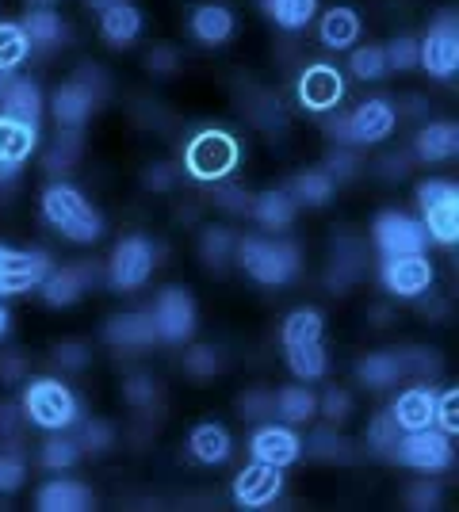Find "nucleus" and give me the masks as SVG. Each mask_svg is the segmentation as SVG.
<instances>
[{
	"mask_svg": "<svg viewBox=\"0 0 459 512\" xmlns=\"http://www.w3.org/2000/svg\"><path fill=\"white\" fill-rule=\"evenodd\" d=\"M43 214L58 234L69 237V241H77V245H92L96 237L104 234L100 211H96L73 184H62V180L50 184L43 192Z\"/></svg>",
	"mask_w": 459,
	"mask_h": 512,
	"instance_id": "nucleus-1",
	"label": "nucleus"
},
{
	"mask_svg": "<svg viewBox=\"0 0 459 512\" xmlns=\"http://www.w3.org/2000/svg\"><path fill=\"white\" fill-rule=\"evenodd\" d=\"M234 260L261 287H284V283L295 279L299 264H303L299 245H291V241H264V237H241V241H234Z\"/></svg>",
	"mask_w": 459,
	"mask_h": 512,
	"instance_id": "nucleus-2",
	"label": "nucleus"
},
{
	"mask_svg": "<svg viewBox=\"0 0 459 512\" xmlns=\"http://www.w3.org/2000/svg\"><path fill=\"white\" fill-rule=\"evenodd\" d=\"M23 417L35 428H50V432H62L77 421V398L66 383L58 379H35V383L23 390Z\"/></svg>",
	"mask_w": 459,
	"mask_h": 512,
	"instance_id": "nucleus-3",
	"label": "nucleus"
},
{
	"mask_svg": "<svg viewBox=\"0 0 459 512\" xmlns=\"http://www.w3.org/2000/svg\"><path fill=\"white\" fill-rule=\"evenodd\" d=\"M417 207H421V226L437 245H456L459 241V188L452 180H425L417 184Z\"/></svg>",
	"mask_w": 459,
	"mask_h": 512,
	"instance_id": "nucleus-4",
	"label": "nucleus"
},
{
	"mask_svg": "<svg viewBox=\"0 0 459 512\" xmlns=\"http://www.w3.org/2000/svg\"><path fill=\"white\" fill-rule=\"evenodd\" d=\"M238 138L226 134V130H203L188 142L184 150V165H188V176L192 180H203V184H215L222 176L238 169Z\"/></svg>",
	"mask_w": 459,
	"mask_h": 512,
	"instance_id": "nucleus-5",
	"label": "nucleus"
},
{
	"mask_svg": "<svg viewBox=\"0 0 459 512\" xmlns=\"http://www.w3.org/2000/svg\"><path fill=\"white\" fill-rule=\"evenodd\" d=\"M391 459H398L402 467L421 470V474H440V470L452 467V436L440 432L437 425L417 428V432H402L398 448H394Z\"/></svg>",
	"mask_w": 459,
	"mask_h": 512,
	"instance_id": "nucleus-6",
	"label": "nucleus"
},
{
	"mask_svg": "<svg viewBox=\"0 0 459 512\" xmlns=\"http://www.w3.org/2000/svg\"><path fill=\"white\" fill-rule=\"evenodd\" d=\"M417 65H425L433 77L448 81L459 69V16L456 12H440L429 35L417 43Z\"/></svg>",
	"mask_w": 459,
	"mask_h": 512,
	"instance_id": "nucleus-7",
	"label": "nucleus"
},
{
	"mask_svg": "<svg viewBox=\"0 0 459 512\" xmlns=\"http://www.w3.org/2000/svg\"><path fill=\"white\" fill-rule=\"evenodd\" d=\"M153 264H157V249H153L150 237L131 234L123 237L111 253L108 264V283L115 291H138L146 279L153 276Z\"/></svg>",
	"mask_w": 459,
	"mask_h": 512,
	"instance_id": "nucleus-8",
	"label": "nucleus"
},
{
	"mask_svg": "<svg viewBox=\"0 0 459 512\" xmlns=\"http://www.w3.org/2000/svg\"><path fill=\"white\" fill-rule=\"evenodd\" d=\"M153 325H157V337L169 344H184L196 333V299L184 291V287H165L157 302H153Z\"/></svg>",
	"mask_w": 459,
	"mask_h": 512,
	"instance_id": "nucleus-9",
	"label": "nucleus"
},
{
	"mask_svg": "<svg viewBox=\"0 0 459 512\" xmlns=\"http://www.w3.org/2000/svg\"><path fill=\"white\" fill-rule=\"evenodd\" d=\"M372 241L375 249H379V256L387 260V256H402V253H425L429 234H425V226L417 218H410V214L383 211L372 226Z\"/></svg>",
	"mask_w": 459,
	"mask_h": 512,
	"instance_id": "nucleus-10",
	"label": "nucleus"
},
{
	"mask_svg": "<svg viewBox=\"0 0 459 512\" xmlns=\"http://www.w3.org/2000/svg\"><path fill=\"white\" fill-rule=\"evenodd\" d=\"M46 272H50V256L46 253H23V249L0 245V299H12V295L39 287Z\"/></svg>",
	"mask_w": 459,
	"mask_h": 512,
	"instance_id": "nucleus-11",
	"label": "nucleus"
},
{
	"mask_svg": "<svg viewBox=\"0 0 459 512\" xmlns=\"http://www.w3.org/2000/svg\"><path fill=\"white\" fill-rule=\"evenodd\" d=\"M433 264L425 253H402L383 260V287L398 299H417L433 287Z\"/></svg>",
	"mask_w": 459,
	"mask_h": 512,
	"instance_id": "nucleus-12",
	"label": "nucleus"
},
{
	"mask_svg": "<svg viewBox=\"0 0 459 512\" xmlns=\"http://www.w3.org/2000/svg\"><path fill=\"white\" fill-rule=\"evenodd\" d=\"M280 490H284V467H272V463H261V459H253L234 478V501L241 509H264V505H272L280 497Z\"/></svg>",
	"mask_w": 459,
	"mask_h": 512,
	"instance_id": "nucleus-13",
	"label": "nucleus"
},
{
	"mask_svg": "<svg viewBox=\"0 0 459 512\" xmlns=\"http://www.w3.org/2000/svg\"><path fill=\"white\" fill-rule=\"evenodd\" d=\"M92 81H100V77H96V69H92V73L81 69L73 81L54 88L50 107H54V115H58V123H62V127H73V130L85 127V119L92 115V107H96V88H92Z\"/></svg>",
	"mask_w": 459,
	"mask_h": 512,
	"instance_id": "nucleus-14",
	"label": "nucleus"
},
{
	"mask_svg": "<svg viewBox=\"0 0 459 512\" xmlns=\"http://www.w3.org/2000/svg\"><path fill=\"white\" fill-rule=\"evenodd\" d=\"M345 100V77L333 69V65L318 62L306 65L303 77H299V104L306 111H333V107Z\"/></svg>",
	"mask_w": 459,
	"mask_h": 512,
	"instance_id": "nucleus-15",
	"label": "nucleus"
},
{
	"mask_svg": "<svg viewBox=\"0 0 459 512\" xmlns=\"http://www.w3.org/2000/svg\"><path fill=\"white\" fill-rule=\"evenodd\" d=\"M394 107L387 100H364L352 115H345V127H349V146H375L383 138L394 134Z\"/></svg>",
	"mask_w": 459,
	"mask_h": 512,
	"instance_id": "nucleus-16",
	"label": "nucleus"
},
{
	"mask_svg": "<svg viewBox=\"0 0 459 512\" xmlns=\"http://www.w3.org/2000/svg\"><path fill=\"white\" fill-rule=\"evenodd\" d=\"M249 451H253V459H261V463H272V467H291V463L303 455V440H299L287 425L261 421V428H257V432H253V440H249Z\"/></svg>",
	"mask_w": 459,
	"mask_h": 512,
	"instance_id": "nucleus-17",
	"label": "nucleus"
},
{
	"mask_svg": "<svg viewBox=\"0 0 459 512\" xmlns=\"http://www.w3.org/2000/svg\"><path fill=\"white\" fill-rule=\"evenodd\" d=\"M39 127L0 115V180H12L23 169V161L35 153Z\"/></svg>",
	"mask_w": 459,
	"mask_h": 512,
	"instance_id": "nucleus-18",
	"label": "nucleus"
},
{
	"mask_svg": "<svg viewBox=\"0 0 459 512\" xmlns=\"http://www.w3.org/2000/svg\"><path fill=\"white\" fill-rule=\"evenodd\" d=\"M104 341L111 348H123V352H138V348H150L157 337V325H153V314H142V310H131V314H115L104 325Z\"/></svg>",
	"mask_w": 459,
	"mask_h": 512,
	"instance_id": "nucleus-19",
	"label": "nucleus"
},
{
	"mask_svg": "<svg viewBox=\"0 0 459 512\" xmlns=\"http://www.w3.org/2000/svg\"><path fill=\"white\" fill-rule=\"evenodd\" d=\"M433 413H437V394L433 386H410L406 394L394 398V425L402 432H417V428H429L433 425Z\"/></svg>",
	"mask_w": 459,
	"mask_h": 512,
	"instance_id": "nucleus-20",
	"label": "nucleus"
},
{
	"mask_svg": "<svg viewBox=\"0 0 459 512\" xmlns=\"http://www.w3.org/2000/svg\"><path fill=\"white\" fill-rule=\"evenodd\" d=\"M88 264H69V268H50L46 279L39 283V291H43V299L50 306H73V302L85 295L88 287Z\"/></svg>",
	"mask_w": 459,
	"mask_h": 512,
	"instance_id": "nucleus-21",
	"label": "nucleus"
},
{
	"mask_svg": "<svg viewBox=\"0 0 459 512\" xmlns=\"http://www.w3.org/2000/svg\"><path fill=\"white\" fill-rule=\"evenodd\" d=\"M138 31H142V12L134 8L131 0H115L111 8L100 12V35H104V43L115 46V50L131 46L134 39H138Z\"/></svg>",
	"mask_w": 459,
	"mask_h": 512,
	"instance_id": "nucleus-22",
	"label": "nucleus"
},
{
	"mask_svg": "<svg viewBox=\"0 0 459 512\" xmlns=\"http://www.w3.org/2000/svg\"><path fill=\"white\" fill-rule=\"evenodd\" d=\"M0 115L39 127V119H43V92H39V85L27 81V77H16L8 85V92L0 96Z\"/></svg>",
	"mask_w": 459,
	"mask_h": 512,
	"instance_id": "nucleus-23",
	"label": "nucleus"
},
{
	"mask_svg": "<svg viewBox=\"0 0 459 512\" xmlns=\"http://www.w3.org/2000/svg\"><path fill=\"white\" fill-rule=\"evenodd\" d=\"M230 448H234V440H230V432L219 425V421H203V425L192 428V436H188V451L196 455L199 463H207V467H219L230 459Z\"/></svg>",
	"mask_w": 459,
	"mask_h": 512,
	"instance_id": "nucleus-24",
	"label": "nucleus"
},
{
	"mask_svg": "<svg viewBox=\"0 0 459 512\" xmlns=\"http://www.w3.org/2000/svg\"><path fill=\"white\" fill-rule=\"evenodd\" d=\"M92 505V490L73 478H54L39 490V509L43 512H81Z\"/></svg>",
	"mask_w": 459,
	"mask_h": 512,
	"instance_id": "nucleus-25",
	"label": "nucleus"
},
{
	"mask_svg": "<svg viewBox=\"0 0 459 512\" xmlns=\"http://www.w3.org/2000/svg\"><path fill=\"white\" fill-rule=\"evenodd\" d=\"M192 35L203 46H222L234 35V12L222 4H199L192 12Z\"/></svg>",
	"mask_w": 459,
	"mask_h": 512,
	"instance_id": "nucleus-26",
	"label": "nucleus"
},
{
	"mask_svg": "<svg viewBox=\"0 0 459 512\" xmlns=\"http://www.w3.org/2000/svg\"><path fill=\"white\" fill-rule=\"evenodd\" d=\"M23 35H27V43L31 46H62L66 43V20L54 12V8H31L27 16H23Z\"/></svg>",
	"mask_w": 459,
	"mask_h": 512,
	"instance_id": "nucleus-27",
	"label": "nucleus"
},
{
	"mask_svg": "<svg viewBox=\"0 0 459 512\" xmlns=\"http://www.w3.org/2000/svg\"><path fill=\"white\" fill-rule=\"evenodd\" d=\"M414 146H417V157L429 161V165L448 161V157H456V150H459V127L456 123H429V127L417 134Z\"/></svg>",
	"mask_w": 459,
	"mask_h": 512,
	"instance_id": "nucleus-28",
	"label": "nucleus"
},
{
	"mask_svg": "<svg viewBox=\"0 0 459 512\" xmlns=\"http://www.w3.org/2000/svg\"><path fill=\"white\" fill-rule=\"evenodd\" d=\"M318 39L326 50H349L360 39V16L352 8H329L318 27Z\"/></svg>",
	"mask_w": 459,
	"mask_h": 512,
	"instance_id": "nucleus-29",
	"label": "nucleus"
},
{
	"mask_svg": "<svg viewBox=\"0 0 459 512\" xmlns=\"http://www.w3.org/2000/svg\"><path fill=\"white\" fill-rule=\"evenodd\" d=\"M356 375H360V383L372 386V390H387V386L398 383V375H406V367H402L398 352H372V356L360 360Z\"/></svg>",
	"mask_w": 459,
	"mask_h": 512,
	"instance_id": "nucleus-30",
	"label": "nucleus"
},
{
	"mask_svg": "<svg viewBox=\"0 0 459 512\" xmlns=\"http://www.w3.org/2000/svg\"><path fill=\"white\" fill-rule=\"evenodd\" d=\"M253 218L261 222L264 230H287L295 222V199L287 192H261L253 199Z\"/></svg>",
	"mask_w": 459,
	"mask_h": 512,
	"instance_id": "nucleus-31",
	"label": "nucleus"
},
{
	"mask_svg": "<svg viewBox=\"0 0 459 512\" xmlns=\"http://www.w3.org/2000/svg\"><path fill=\"white\" fill-rule=\"evenodd\" d=\"M287 367H291V375L295 379H303V383H314V379H322L326 375V348L322 341H310V344H287Z\"/></svg>",
	"mask_w": 459,
	"mask_h": 512,
	"instance_id": "nucleus-32",
	"label": "nucleus"
},
{
	"mask_svg": "<svg viewBox=\"0 0 459 512\" xmlns=\"http://www.w3.org/2000/svg\"><path fill=\"white\" fill-rule=\"evenodd\" d=\"M276 413H280L284 425H306V421H314V413H318V398H314L306 386H284V390L276 394Z\"/></svg>",
	"mask_w": 459,
	"mask_h": 512,
	"instance_id": "nucleus-33",
	"label": "nucleus"
},
{
	"mask_svg": "<svg viewBox=\"0 0 459 512\" xmlns=\"http://www.w3.org/2000/svg\"><path fill=\"white\" fill-rule=\"evenodd\" d=\"M333 192H337V180H333L326 169H314V172L295 176L291 199H295V203H306V207H326L329 199H333Z\"/></svg>",
	"mask_w": 459,
	"mask_h": 512,
	"instance_id": "nucleus-34",
	"label": "nucleus"
},
{
	"mask_svg": "<svg viewBox=\"0 0 459 512\" xmlns=\"http://www.w3.org/2000/svg\"><path fill=\"white\" fill-rule=\"evenodd\" d=\"M264 12L280 23V27H287V31H299V27H306V23L314 20L318 0H264Z\"/></svg>",
	"mask_w": 459,
	"mask_h": 512,
	"instance_id": "nucleus-35",
	"label": "nucleus"
},
{
	"mask_svg": "<svg viewBox=\"0 0 459 512\" xmlns=\"http://www.w3.org/2000/svg\"><path fill=\"white\" fill-rule=\"evenodd\" d=\"M322 329H326V321L318 310H295V314H287L280 337H284V348L287 344H310L322 341Z\"/></svg>",
	"mask_w": 459,
	"mask_h": 512,
	"instance_id": "nucleus-36",
	"label": "nucleus"
},
{
	"mask_svg": "<svg viewBox=\"0 0 459 512\" xmlns=\"http://www.w3.org/2000/svg\"><path fill=\"white\" fill-rule=\"evenodd\" d=\"M27 35H23L20 23H0V73H16L27 58Z\"/></svg>",
	"mask_w": 459,
	"mask_h": 512,
	"instance_id": "nucleus-37",
	"label": "nucleus"
},
{
	"mask_svg": "<svg viewBox=\"0 0 459 512\" xmlns=\"http://www.w3.org/2000/svg\"><path fill=\"white\" fill-rule=\"evenodd\" d=\"M81 463V444L66 436V428L62 432H54L50 440L43 444V467L46 470H69Z\"/></svg>",
	"mask_w": 459,
	"mask_h": 512,
	"instance_id": "nucleus-38",
	"label": "nucleus"
},
{
	"mask_svg": "<svg viewBox=\"0 0 459 512\" xmlns=\"http://www.w3.org/2000/svg\"><path fill=\"white\" fill-rule=\"evenodd\" d=\"M352 73L360 77V81H379V77H387V54H383V46H356L352 50Z\"/></svg>",
	"mask_w": 459,
	"mask_h": 512,
	"instance_id": "nucleus-39",
	"label": "nucleus"
},
{
	"mask_svg": "<svg viewBox=\"0 0 459 512\" xmlns=\"http://www.w3.org/2000/svg\"><path fill=\"white\" fill-rule=\"evenodd\" d=\"M199 253H203V260H207L211 268H222V264L234 256V237H230V230H222V226H211V230H203Z\"/></svg>",
	"mask_w": 459,
	"mask_h": 512,
	"instance_id": "nucleus-40",
	"label": "nucleus"
},
{
	"mask_svg": "<svg viewBox=\"0 0 459 512\" xmlns=\"http://www.w3.org/2000/svg\"><path fill=\"white\" fill-rule=\"evenodd\" d=\"M184 367H188V375H192V379H215V375L222 371V360H219V352H215V348L196 344V348H188Z\"/></svg>",
	"mask_w": 459,
	"mask_h": 512,
	"instance_id": "nucleus-41",
	"label": "nucleus"
},
{
	"mask_svg": "<svg viewBox=\"0 0 459 512\" xmlns=\"http://www.w3.org/2000/svg\"><path fill=\"white\" fill-rule=\"evenodd\" d=\"M310 455L314 459H349L352 451H349V444L337 436V428H318L314 436H310Z\"/></svg>",
	"mask_w": 459,
	"mask_h": 512,
	"instance_id": "nucleus-42",
	"label": "nucleus"
},
{
	"mask_svg": "<svg viewBox=\"0 0 459 512\" xmlns=\"http://www.w3.org/2000/svg\"><path fill=\"white\" fill-rule=\"evenodd\" d=\"M238 413L245 421H272L276 417V394H264V390H249V394H241L238 402Z\"/></svg>",
	"mask_w": 459,
	"mask_h": 512,
	"instance_id": "nucleus-43",
	"label": "nucleus"
},
{
	"mask_svg": "<svg viewBox=\"0 0 459 512\" xmlns=\"http://www.w3.org/2000/svg\"><path fill=\"white\" fill-rule=\"evenodd\" d=\"M383 54H387V65H391V69L406 73V69L417 65V39L414 35H398V39H391V43L383 46Z\"/></svg>",
	"mask_w": 459,
	"mask_h": 512,
	"instance_id": "nucleus-44",
	"label": "nucleus"
},
{
	"mask_svg": "<svg viewBox=\"0 0 459 512\" xmlns=\"http://www.w3.org/2000/svg\"><path fill=\"white\" fill-rule=\"evenodd\" d=\"M433 425H437L440 432H448V436H456L459 432V390L456 386H452V390H444V394H437Z\"/></svg>",
	"mask_w": 459,
	"mask_h": 512,
	"instance_id": "nucleus-45",
	"label": "nucleus"
},
{
	"mask_svg": "<svg viewBox=\"0 0 459 512\" xmlns=\"http://www.w3.org/2000/svg\"><path fill=\"white\" fill-rule=\"evenodd\" d=\"M368 436H372V448L383 451V455H394L398 448V440H402V428L394 425L391 413H383V417H375L372 428H368Z\"/></svg>",
	"mask_w": 459,
	"mask_h": 512,
	"instance_id": "nucleus-46",
	"label": "nucleus"
},
{
	"mask_svg": "<svg viewBox=\"0 0 459 512\" xmlns=\"http://www.w3.org/2000/svg\"><path fill=\"white\" fill-rule=\"evenodd\" d=\"M77 150H81V138H77V130L62 127V138H58V146H54V153L46 157V169H50V172L69 169V165L77 161Z\"/></svg>",
	"mask_w": 459,
	"mask_h": 512,
	"instance_id": "nucleus-47",
	"label": "nucleus"
},
{
	"mask_svg": "<svg viewBox=\"0 0 459 512\" xmlns=\"http://www.w3.org/2000/svg\"><path fill=\"white\" fill-rule=\"evenodd\" d=\"M23 478H27V463L20 455L0 451V493H16L23 486Z\"/></svg>",
	"mask_w": 459,
	"mask_h": 512,
	"instance_id": "nucleus-48",
	"label": "nucleus"
},
{
	"mask_svg": "<svg viewBox=\"0 0 459 512\" xmlns=\"http://www.w3.org/2000/svg\"><path fill=\"white\" fill-rule=\"evenodd\" d=\"M318 409H322V417H326L329 425H341V421L352 413V398L345 394V390H329L326 398L318 402Z\"/></svg>",
	"mask_w": 459,
	"mask_h": 512,
	"instance_id": "nucleus-49",
	"label": "nucleus"
},
{
	"mask_svg": "<svg viewBox=\"0 0 459 512\" xmlns=\"http://www.w3.org/2000/svg\"><path fill=\"white\" fill-rule=\"evenodd\" d=\"M111 440H115V432H111V425L108 421H88L85 425V432H81V440H77V444H81V451H104L111 444Z\"/></svg>",
	"mask_w": 459,
	"mask_h": 512,
	"instance_id": "nucleus-50",
	"label": "nucleus"
},
{
	"mask_svg": "<svg viewBox=\"0 0 459 512\" xmlns=\"http://www.w3.org/2000/svg\"><path fill=\"white\" fill-rule=\"evenodd\" d=\"M123 390H127V402H131V406H146V402L157 398V386H153V379H146V375H131Z\"/></svg>",
	"mask_w": 459,
	"mask_h": 512,
	"instance_id": "nucleus-51",
	"label": "nucleus"
},
{
	"mask_svg": "<svg viewBox=\"0 0 459 512\" xmlns=\"http://www.w3.org/2000/svg\"><path fill=\"white\" fill-rule=\"evenodd\" d=\"M437 501H440V486H433V482H421V486L410 490V509H437Z\"/></svg>",
	"mask_w": 459,
	"mask_h": 512,
	"instance_id": "nucleus-52",
	"label": "nucleus"
},
{
	"mask_svg": "<svg viewBox=\"0 0 459 512\" xmlns=\"http://www.w3.org/2000/svg\"><path fill=\"white\" fill-rule=\"evenodd\" d=\"M54 356H58V363H62V367H69V371H81V367L88 363L85 344H62Z\"/></svg>",
	"mask_w": 459,
	"mask_h": 512,
	"instance_id": "nucleus-53",
	"label": "nucleus"
},
{
	"mask_svg": "<svg viewBox=\"0 0 459 512\" xmlns=\"http://www.w3.org/2000/svg\"><path fill=\"white\" fill-rule=\"evenodd\" d=\"M352 169H356V161H352L345 150H333V157L326 161V172L333 176V180H337V184H341L345 176H352Z\"/></svg>",
	"mask_w": 459,
	"mask_h": 512,
	"instance_id": "nucleus-54",
	"label": "nucleus"
},
{
	"mask_svg": "<svg viewBox=\"0 0 459 512\" xmlns=\"http://www.w3.org/2000/svg\"><path fill=\"white\" fill-rule=\"evenodd\" d=\"M20 417H23L20 406H12V402H0V436H16V428H20Z\"/></svg>",
	"mask_w": 459,
	"mask_h": 512,
	"instance_id": "nucleus-55",
	"label": "nucleus"
},
{
	"mask_svg": "<svg viewBox=\"0 0 459 512\" xmlns=\"http://www.w3.org/2000/svg\"><path fill=\"white\" fill-rule=\"evenodd\" d=\"M23 375V360L20 356H8V360L0 363V383H16Z\"/></svg>",
	"mask_w": 459,
	"mask_h": 512,
	"instance_id": "nucleus-56",
	"label": "nucleus"
},
{
	"mask_svg": "<svg viewBox=\"0 0 459 512\" xmlns=\"http://www.w3.org/2000/svg\"><path fill=\"white\" fill-rule=\"evenodd\" d=\"M150 65L153 69H173V50H150Z\"/></svg>",
	"mask_w": 459,
	"mask_h": 512,
	"instance_id": "nucleus-57",
	"label": "nucleus"
},
{
	"mask_svg": "<svg viewBox=\"0 0 459 512\" xmlns=\"http://www.w3.org/2000/svg\"><path fill=\"white\" fill-rule=\"evenodd\" d=\"M215 199H219V203H226V207H245V195L230 192V188H219V192H215Z\"/></svg>",
	"mask_w": 459,
	"mask_h": 512,
	"instance_id": "nucleus-58",
	"label": "nucleus"
},
{
	"mask_svg": "<svg viewBox=\"0 0 459 512\" xmlns=\"http://www.w3.org/2000/svg\"><path fill=\"white\" fill-rule=\"evenodd\" d=\"M12 81H16V73H0V96L8 92V85H12Z\"/></svg>",
	"mask_w": 459,
	"mask_h": 512,
	"instance_id": "nucleus-59",
	"label": "nucleus"
},
{
	"mask_svg": "<svg viewBox=\"0 0 459 512\" xmlns=\"http://www.w3.org/2000/svg\"><path fill=\"white\" fill-rule=\"evenodd\" d=\"M115 0H88V8H96V12H104V8H111Z\"/></svg>",
	"mask_w": 459,
	"mask_h": 512,
	"instance_id": "nucleus-60",
	"label": "nucleus"
},
{
	"mask_svg": "<svg viewBox=\"0 0 459 512\" xmlns=\"http://www.w3.org/2000/svg\"><path fill=\"white\" fill-rule=\"evenodd\" d=\"M4 333H8V310L0 306V337H4Z\"/></svg>",
	"mask_w": 459,
	"mask_h": 512,
	"instance_id": "nucleus-61",
	"label": "nucleus"
},
{
	"mask_svg": "<svg viewBox=\"0 0 459 512\" xmlns=\"http://www.w3.org/2000/svg\"><path fill=\"white\" fill-rule=\"evenodd\" d=\"M50 4H54V0H35V8H50Z\"/></svg>",
	"mask_w": 459,
	"mask_h": 512,
	"instance_id": "nucleus-62",
	"label": "nucleus"
}]
</instances>
